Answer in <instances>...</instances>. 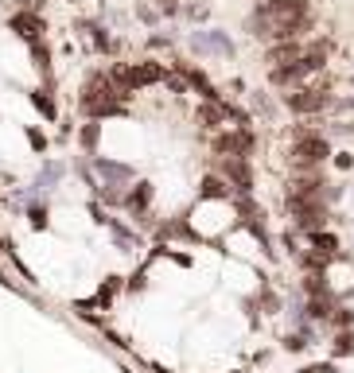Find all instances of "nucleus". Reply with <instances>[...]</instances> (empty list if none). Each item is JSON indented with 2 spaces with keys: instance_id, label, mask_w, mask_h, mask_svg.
<instances>
[{
  "instance_id": "393cba45",
  "label": "nucleus",
  "mask_w": 354,
  "mask_h": 373,
  "mask_svg": "<svg viewBox=\"0 0 354 373\" xmlns=\"http://www.w3.org/2000/svg\"><path fill=\"white\" fill-rule=\"evenodd\" d=\"M67 4H74V0H67Z\"/></svg>"
},
{
  "instance_id": "dca6fc26",
  "label": "nucleus",
  "mask_w": 354,
  "mask_h": 373,
  "mask_svg": "<svg viewBox=\"0 0 354 373\" xmlns=\"http://www.w3.org/2000/svg\"><path fill=\"white\" fill-rule=\"evenodd\" d=\"M117 288H121V276H110V280L98 288V299H93V303H98V307H110L113 296H117Z\"/></svg>"
},
{
  "instance_id": "2eb2a0df",
  "label": "nucleus",
  "mask_w": 354,
  "mask_h": 373,
  "mask_svg": "<svg viewBox=\"0 0 354 373\" xmlns=\"http://www.w3.org/2000/svg\"><path fill=\"white\" fill-rule=\"evenodd\" d=\"M27 225L32 230H47L51 225V210H47V202H39V195L27 202Z\"/></svg>"
},
{
  "instance_id": "aec40b11",
  "label": "nucleus",
  "mask_w": 354,
  "mask_h": 373,
  "mask_svg": "<svg viewBox=\"0 0 354 373\" xmlns=\"http://www.w3.org/2000/svg\"><path fill=\"white\" fill-rule=\"evenodd\" d=\"M187 16H191L195 20V24H202V20H206V16H211V4H187Z\"/></svg>"
},
{
  "instance_id": "412c9836",
  "label": "nucleus",
  "mask_w": 354,
  "mask_h": 373,
  "mask_svg": "<svg viewBox=\"0 0 354 373\" xmlns=\"http://www.w3.org/2000/svg\"><path fill=\"white\" fill-rule=\"evenodd\" d=\"M27 144H32L35 152H47V144H51V140L39 133V129H27Z\"/></svg>"
},
{
  "instance_id": "ddd939ff",
  "label": "nucleus",
  "mask_w": 354,
  "mask_h": 373,
  "mask_svg": "<svg viewBox=\"0 0 354 373\" xmlns=\"http://www.w3.org/2000/svg\"><path fill=\"white\" fill-rule=\"evenodd\" d=\"M27 98H32V105L43 113V121H59V105H55V93H51V86H47V90L39 86V90H32Z\"/></svg>"
},
{
  "instance_id": "9d476101",
  "label": "nucleus",
  "mask_w": 354,
  "mask_h": 373,
  "mask_svg": "<svg viewBox=\"0 0 354 373\" xmlns=\"http://www.w3.org/2000/svg\"><path fill=\"white\" fill-rule=\"evenodd\" d=\"M152 195H156V187H152L148 179H136V187L129 183V191H125V210H129V214H144V210L152 207Z\"/></svg>"
},
{
  "instance_id": "f03ea898",
  "label": "nucleus",
  "mask_w": 354,
  "mask_h": 373,
  "mask_svg": "<svg viewBox=\"0 0 354 373\" xmlns=\"http://www.w3.org/2000/svg\"><path fill=\"white\" fill-rule=\"evenodd\" d=\"M211 152L214 156H242L249 159L253 152H257V133L253 129H218V133L211 136Z\"/></svg>"
},
{
  "instance_id": "f257e3e1",
  "label": "nucleus",
  "mask_w": 354,
  "mask_h": 373,
  "mask_svg": "<svg viewBox=\"0 0 354 373\" xmlns=\"http://www.w3.org/2000/svg\"><path fill=\"white\" fill-rule=\"evenodd\" d=\"M110 70V82L121 90V98H133V93L148 90V86H164L168 78V67H164L160 58H140V63H113Z\"/></svg>"
},
{
  "instance_id": "f8f14e48",
  "label": "nucleus",
  "mask_w": 354,
  "mask_h": 373,
  "mask_svg": "<svg viewBox=\"0 0 354 373\" xmlns=\"http://www.w3.org/2000/svg\"><path fill=\"white\" fill-rule=\"evenodd\" d=\"M27 47H32V67H35V74H39L47 86H55V67H51V47H47V39L27 43Z\"/></svg>"
},
{
  "instance_id": "4be33fe9",
  "label": "nucleus",
  "mask_w": 354,
  "mask_h": 373,
  "mask_svg": "<svg viewBox=\"0 0 354 373\" xmlns=\"http://www.w3.org/2000/svg\"><path fill=\"white\" fill-rule=\"evenodd\" d=\"M144 280H148V276H144V268H140V273H133V276H129V284H125V288H129V292H144Z\"/></svg>"
},
{
  "instance_id": "b1692460",
  "label": "nucleus",
  "mask_w": 354,
  "mask_h": 373,
  "mask_svg": "<svg viewBox=\"0 0 354 373\" xmlns=\"http://www.w3.org/2000/svg\"><path fill=\"white\" fill-rule=\"evenodd\" d=\"M43 4L47 0H20V8H32V12H43Z\"/></svg>"
},
{
  "instance_id": "a211bd4d",
  "label": "nucleus",
  "mask_w": 354,
  "mask_h": 373,
  "mask_svg": "<svg viewBox=\"0 0 354 373\" xmlns=\"http://www.w3.org/2000/svg\"><path fill=\"white\" fill-rule=\"evenodd\" d=\"M156 12H160L164 20H171V16H179V12H183V4H179V0H156Z\"/></svg>"
},
{
  "instance_id": "0eeeda50",
  "label": "nucleus",
  "mask_w": 354,
  "mask_h": 373,
  "mask_svg": "<svg viewBox=\"0 0 354 373\" xmlns=\"http://www.w3.org/2000/svg\"><path fill=\"white\" fill-rule=\"evenodd\" d=\"M226 101H230V98L199 101V109H195V121H199L206 133H218V129H226Z\"/></svg>"
},
{
  "instance_id": "7ed1b4c3",
  "label": "nucleus",
  "mask_w": 354,
  "mask_h": 373,
  "mask_svg": "<svg viewBox=\"0 0 354 373\" xmlns=\"http://www.w3.org/2000/svg\"><path fill=\"white\" fill-rule=\"evenodd\" d=\"M214 171L222 175V179L234 187V195H253V167H249V159H242V156H218L214 159Z\"/></svg>"
},
{
  "instance_id": "20e7f679",
  "label": "nucleus",
  "mask_w": 354,
  "mask_h": 373,
  "mask_svg": "<svg viewBox=\"0 0 354 373\" xmlns=\"http://www.w3.org/2000/svg\"><path fill=\"white\" fill-rule=\"evenodd\" d=\"M8 32L20 35L24 43H39V39H47V16L32 8H20L8 16Z\"/></svg>"
},
{
  "instance_id": "4468645a",
  "label": "nucleus",
  "mask_w": 354,
  "mask_h": 373,
  "mask_svg": "<svg viewBox=\"0 0 354 373\" xmlns=\"http://www.w3.org/2000/svg\"><path fill=\"white\" fill-rule=\"evenodd\" d=\"M98 140H101V121H86L82 124V133H78V144H82L86 156H98Z\"/></svg>"
},
{
  "instance_id": "6ab92c4d",
  "label": "nucleus",
  "mask_w": 354,
  "mask_h": 373,
  "mask_svg": "<svg viewBox=\"0 0 354 373\" xmlns=\"http://www.w3.org/2000/svg\"><path fill=\"white\" fill-rule=\"evenodd\" d=\"M136 16H140L144 20V24H148V27H156V24H160V12H156V8H152V4H136Z\"/></svg>"
},
{
  "instance_id": "39448f33",
  "label": "nucleus",
  "mask_w": 354,
  "mask_h": 373,
  "mask_svg": "<svg viewBox=\"0 0 354 373\" xmlns=\"http://www.w3.org/2000/svg\"><path fill=\"white\" fill-rule=\"evenodd\" d=\"M191 51L199 55H218V58H234V39L218 27H206V32H191Z\"/></svg>"
},
{
  "instance_id": "9b49d317",
  "label": "nucleus",
  "mask_w": 354,
  "mask_h": 373,
  "mask_svg": "<svg viewBox=\"0 0 354 373\" xmlns=\"http://www.w3.org/2000/svg\"><path fill=\"white\" fill-rule=\"evenodd\" d=\"M63 175H67V164H59V159H47V164L39 167V175H35L32 191H35V195H47V191H55V187L63 183Z\"/></svg>"
},
{
  "instance_id": "f3484780",
  "label": "nucleus",
  "mask_w": 354,
  "mask_h": 373,
  "mask_svg": "<svg viewBox=\"0 0 354 373\" xmlns=\"http://www.w3.org/2000/svg\"><path fill=\"white\" fill-rule=\"evenodd\" d=\"M164 86H168L171 93H191V86H187V78L179 74V70H168V78H164Z\"/></svg>"
},
{
  "instance_id": "5701e85b",
  "label": "nucleus",
  "mask_w": 354,
  "mask_h": 373,
  "mask_svg": "<svg viewBox=\"0 0 354 373\" xmlns=\"http://www.w3.org/2000/svg\"><path fill=\"white\" fill-rule=\"evenodd\" d=\"M152 47H171V43H176V39H171V35H152Z\"/></svg>"
},
{
  "instance_id": "1a4fd4ad",
  "label": "nucleus",
  "mask_w": 354,
  "mask_h": 373,
  "mask_svg": "<svg viewBox=\"0 0 354 373\" xmlns=\"http://www.w3.org/2000/svg\"><path fill=\"white\" fill-rule=\"evenodd\" d=\"M78 27L90 35V43H93L98 55H113V51H117V39L110 35V27L101 24V20H78Z\"/></svg>"
},
{
  "instance_id": "423d86ee",
  "label": "nucleus",
  "mask_w": 354,
  "mask_h": 373,
  "mask_svg": "<svg viewBox=\"0 0 354 373\" xmlns=\"http://www.w3.org/2000/svg\"><path fill=\"white\" fill-rule=\"evenodd\" d=\"M93 171H98L101 183H110V187H129L136 179V171L121 159H110V156H93Z\"/></svg>"
},
{
  "instance_id": "6e6552de",
  "label": "nucleus",
  "mask_w": 354,
  "mask_h": 373,
  "mask_svg": "<svg viewBox=\"0 0 354 373\" xmlns=\"http://www.w3.org/2000/svg\"><path fill=\"white\" fill-rule=\"evenodd\" d=\"M230 199H234V187L218 171H206L199 179V202H230Z\"/></svg>"
}]
</instances>
